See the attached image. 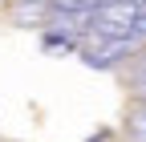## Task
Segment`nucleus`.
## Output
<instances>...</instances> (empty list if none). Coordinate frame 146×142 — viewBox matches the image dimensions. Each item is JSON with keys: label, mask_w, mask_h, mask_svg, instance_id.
Instances as JSON below:
<instances>
[]
</instances>
